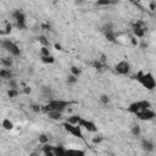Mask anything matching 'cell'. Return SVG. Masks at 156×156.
<instances>
[{
	"mask_svg": "<svg viewBox=\"0 0 156 156\" xmlns=\"http://www.w3.org/2000/svg\"><path fill=\"white\" fill-rule=\"evenodd\" d=\"M71 106L69 101L66 100H61V99H50L49 102L41 107V111L44 112H50V111H57L63 113L68 107Z\"/></svg>",
	"mask_w": 156,
	"mask_h": 156,
	"instance_id": "obj_1",
	"label": "cell"
},
{
	"mask_svg": "<svg viewBox=\"0 0 156 156\" xmlns=\"http://www.w3.org/2000/svg\"><path fill=\"white\" fill-rule=\"evenodd\" d=\"M135 79H136L144 88H146L147 90H152V89H155V87H156L155 78H154V76H152L151 73H149V72L144 73L143 71H139V72L136 73V76H135Z\"/></svg>",
	"mask_w": 156,
	"mask_h": 156,
	"instance_id": "obj_2",
	"label": "cell"
},
{
	"mask_svg": "<svg viewBox=\"0 0 156 156\" xmlns=\"http://www.w3.org/2000/svg\"><path fill=\"white\" fill-rule=\"evenodd\" d=\"M0 45H1V48H2L6 52H9L11 56L17 57V56L21 55V49H20V46H18L15 41H12V40H10V39H4V40H1Z\"/></svg>",
	"mask_w": 156,
	"mask_h": 156,
	"instance_id": "obj_3",
	"label": "cell"
},
{
	"mask_svg": "<svg viewBox=\"0 0 156 156\" xmlns=\"http://www.w3.org/2000/svg\"><path fill=\"white\" fill-rule=\"evenodd\" d=\"M147 108H151V102L147 101V100H141V101H135V102H132L129 106H128V111L133 115H136L144 110H147Z\"/></svg>",
	"mask_w": 156,
	"mask_h": 156,
	"instance_id": "obj_4",
	"label": "cell"
},
{
	"mask_svg": "<svg viewBox=\"0 0 156 156\" xmlns=\"http://www.w3.org/2000/svg\"><path fill=\"white\" fill-rule=\"evenodd\" d=\"M12 16H13V20L16 22V27L18 29H26L27 24H26V16H24V13L21 10H15Z\"/></svg>",
	"mask_w": 156,
	"mask_h": 156,
	"instance_id": "obj_5",
	"label": "cell"
},
{
	"mask_svg": "<svg viewBox=\"0 0 156 156\" xmlns=\"http://www.w3.org/2000/svg\"><path fill=\"white\" fill-rule=\"evenodd\" d=\"M63 128L66 132H68L69 134H72L73 136L76 138H79V139H83V133H82V128L79 126H73V124H69L67 122H63Z\"/></svg>",
	"mask_w": 156,
	"mask_h": 156,
	"instance_id": "obj_6",
	"label": "cell"
},
{
	"mask_svg": "<svg viewBox=\"0 0 156 156\" xmlns=\"http://www.w3.org/2000/svg\"><path fill=\"white\" fill-rule=\"evenodd\" d=\"M115 71H116L118 74L126 76V74H128L129 71H130V65H129L128 61L122 60V61H119V62L116 63V66H115Z\"/></svg>",
	"mask_w": 156,
	"mask_h": 156,
	"instance_id": "obj_7",
	"label": "cell"
},
{
	"mask_svg": "<svg viewBox=\"0 0 156 156\" xmlns=\"http://www.w3.org/2000/svg\"><path fill=\"white\" fill-rule=\"evenodd\" d=\"M135 116H136L140 121H152V119L156 117V113H155V111H154V110L147 108V110H144V111H141V112L136 113Z\"/></svg>",
	"mask_w": 156,
	"mask_h": 156,
	"instance_id": "obj_8",
	"label": "cell"
},
{
	"mask_svg": "<svg viewBox=\"0 0 156 156\" xmlns=\"http://www.w3.org/2000/svg\"><path fill=\"white\" fill-rule=\"evenodd\" d=\"M78 126H79L80 128L87 129V130L90 132V133H95V132H98V127H96V124H95L93 121H89V119H84V118H82Z\"/></svg>",
	"mask_w": 156,
	"mask_h": 156,
	"instance_id": "obj_9",
	"label": "cell"
},
{
	"mask_svg": "<svg viewBox=\"0 0 156 156\" xmlns=\"http://www.w3.org/2000/svg\"><path fill=\"white\" fill-rule=\"evenodd\" d=\"M140 145H141V149H143L145 152H152V151L155 150V144H154V141L150 140V139H146V138L141 139Z\"/></svg>",
	"mask_w": 156,
	"mask_h": 156,
	"instance_id": "obj_10",
	"label": "cell"
},
{
	"mask_svg": "<svg viewBox=\"0 0 156 156\" xmlns=\"http://www.w3.org/2000/svg\"><path fill=\"white\" fill-rule=\"evenodd\" d=\"M133 33L138 38H143L145 35V28H144L141 22H136L133 24Z\"/></svg>",
	"mask_w": 156,
	"mask_h": 156,
	"instance_id": "obj_11",
	"label": "cell"
},
{
	"mask_svg": "<svg viewBox=\"0 0 156 156\" xmlns=\"http://www.w3.org/2000/svg\"><path fill=\"white\" fill-rule=\"evenodd\" d=\"M54 156H67V149L62 145H56L52 149Z\"/></svg>",
	"mask_w": 156,
	"mask_h": 156,
	"instance_id": "obj_12",
	"label": "cell"
},
{
	"mask_svg": "<svg viewBox=\"0 0 156 156\" xmlns=\"http://www.w3.org/2000/svg\"><path fill=\"white\" fill-rule=\"evenodd\" d=\"M0 78L10 80L11 78H13V74L10 68H0Z\"/></svg>",
	"mask_w": 156,
	"mask_h": 156,
	"instance_id": "obj_13",
	"label": "cell"
},
{
	"mask_svg": "<svg viewBox=\"0 0 156 156\" xmlns=\"http://www.w3.org/2000/svg\"><path fill=\"white\" fill-rule=\"evenodd\" d=\"M67 156H85V151L82 149H67Z\"/></svg>",
	"mask_w": 156,
	"mask_h": 156,
	"instance_id": "obj_14",
	"label": "cell"
},
{
	"mask_svg": "<svg viewBox=\"0 0 156 156\" xmlns=\"http://www.w3.org/2000/svg\"><path fill=\"white\" fill-rule=\"evenodd\" d=\"M49 119H52V121H61L63 118L62 113L61 112H57V111H50V112H46Z\"/></svg>",
	"mask_w": 156,
	"mask_h": 156,
	"instance_id": "obj_15",
	"label": "cell"
},
{
	"mask_svg": "<svg viewBox=\"0 0 156 156\" xmlns=\"http://www.w3.org/2000/svg\"><path fill=\"white\" fill-rule=\"evenodd\" d=\"M80 119H82L80 116H78V115H71V116L67 117V121L66 122L69 123V124H73V126H78L79 122H80Z\"/></svg>",
	"mask_w": 156,
	"mask_h": 156,
	"instance_id": "obj_16",
	"label": "cell"
},
{
	"mask_svg": "<svg viewBox=\"0 0 156 156\" xmlns=\"http://www.w3.org/2000/svg\"><path fill=\"white\" fill-rule=\"evenodd\" d=\"M1 65H2L4 68H10L11 69V67L13 65V60L10 58V57H4V58H1Z\"/></svg>",
	"mask_w": 156,
	"mask_h": 156,
	"instance_id": "obj_17",
	"label": "cell"
},
{
	"mask_svg": "<svg viewBox=\"0 0 156 156\" xmlns=\"http://www.w3.org/2000/svg\"><path fill=\"white\" fill-rule=\"evenodd\" d=\"M130 133L133 134V136H140L141 135V128H140V126L139 124H134V126H132V128H130Z\"/></svg>",
	"mask_w": 156,
	"mask_h": 156,
	"instance_id": "obj_18",
	"label": "cell"
},
{
	"mask_svg": "<svg viewBox=\"0 0 156 156\" xmlns=\"http://www.w3.org/2000/svg\"><path fill=\"white\" fill-rule=\"evenodd\" d=\"M104 34H105V37H106V39L108 41H111V43H115L116 41V34H115L113 30H105Z\"/></svg>",
	"mask_w": 156,
	"mask_h": 156,
	"instance_id": "obj_19",
	"label": "cell"
},
{
	"mask_svg": "<svg viewBox=\"0 0 156 156\" xmlns=\"http://www.w3.org/2000/svg\"><path fill=\"white\" fill-rule=\"evenodd\" d=\"M38 41H39V44H41V46H44V48H49V46H50V41H49V39H48L45 35H39V37H38Z\"/></svg>",
	"mask_w": 156,
	"mask_h": 156,
	"instance_id": "obj_20",
	"label": "cell"
},
{
	"mask_svg": "<svg viewBox=\"0 0 156 156\" xmlns=\"http://www.w3.org/2000/svg\"><path fill=\"white\" fill-rule=\"evenodd\" d=\"M1 126L6 129V130H11L13 128V123L12 121H10V118H5L2 122H1Z\"/></svg>",
	"mask_w": 156,
	"mask_h": 156,
	"instance_id": "obj_21",
	"label": "cell"
},
{
	"mask_svg": "<svg viewBox=\"0 0 156 156\" xmlns=\"http://www.w3.org/2000/svg\"><path fill=\"white\" fill-rule=\"evenodd\" d=\"M40 60H41V62L49 63V65H51V63L55 62V57H54L52 55H49V56H40Z\"/></svg>",
	"mask_w": 156,
	"mask_h": 156,
	"instance_id": "obj_22",
	"label": "cell"
},
{
	"mask_svg": "<svg viewBox=\"0 0 156 156\" xmlns=\"http://www.w3.org/2000/svg\"><path fill=\"white\" fill-rule=\"evenodd\" d=\"M66 82H67V84H69V85L76 84V83L78 82V77H76V76H73V74H68V77H67V79H66Z\"/></svg>",
	"mask_w": 156,
	"mask_h": 156,
	"instance_id": "obj_23",
	"label": "cell"
},
{
	"mask_svg": "<svg viewBox=\"0 0 156 156\" xmlns=\"http://www.w3.org/2000/svg\"><path fill=\"white\" fill-rule=\"evenodd\" d=\"M38 139H39V143L44 145V144H49V140H50V136H49V135H46V134H40Z\"/></svg>",
	"mask_w": 156,
	"mask_h": 156,
	"instance_id": "obj_24",
	"label": "cell"
},
{
	"mask_svg": "<svg viewBox=\"0 0 156 156\" xmlns=\"http://www.w3.org/2000/svg\"><path fill=\"white\" fill-rule=\"evenodd\" d=\"M7 82H9V88L10 89H18V83H17V80L15 78H11Z\"/></svg>",
	"mask_w": 156,
	"mask_h": 156,
	"instance_id": "obj_25",
	"label": "cell"
},
{
	"mask_svg": "<svg viewBox=\"0 0 156 156\" xmlns=\"http://www.w3.org/2000/svg\"><path fill=\"white\" fill-rule=\"evenodd\" d=\"M18 94H20V91H18V89H9L7 90V96L9 98H16V96H18Z\"/></svg>",
	"mask_w": 156,
	"mask_h": 156,
	"instance_id": "obj_26",
	"label": "cell"
},
{
	"mask_svg": "<svg viewBox=\"0 0 156 156\" xmlns=\"http://www.w3.org/2000/svg\"><path fill=\"white\" fill-rule=\"evenodd\" d=\"M100 102L102 104V105H107L108 102H110V98L106 95V94H102V95H100Z\"/></svg>",
	"mask_w": 156,
	"mask_h": 156,
	"instance_id": "obj_27",
	"label": "cell"
},
{
	"mask_svg": "<svg viewBox=\"0 0 156 156\" xmlns=\"http://www.w3.org/2000/svg\"><path fill=\"white\" fill-rule=\"evenodd\" d=\"M71 74H73L76 77H79L80 76V69L78 67H76V66H72L71 67Z\"/></svg>",
	"mask_w": 156,
	"mask_h": 156,
	"instance_id": "obj_28",
	"label": "cell"
},
{
	"mask_svg": "<svg viewBox=\"0 0 156 156\" xmlns=\"http://www.w3.org/2000/svg\"><path fill=\"white\" fill-rule=\"evenodd\" d=\"M49 55H51L49 48H44V46H41V48H40V56H49Z\"/></svg>",
	"mask_w": 156,
	"mask_h": 156,
	"instance_id": "obj_29",
	"label": "cell"
},
{
	"mask_svg": "<svg viewBox=\"0 0 156 156\" xmlns=\"http://www.w3.org/2000/svg\"><path fill=\"white\" fill-rule=\"evenodd\" d=\"M111 4H115V2H112L110 0H100V1L96 2V5H99V6H108Z\"/></svg>",
	"mask_w": 156,
	"mask_h": 156,
	"instance_id": "obj_30",
	"label": "cell"
},
{
	"mask_svg": "<svg viewBox=\"0 0 156 156\" xmlns=\"http://www.w3.org/2000/svg\"><path fill=\"white\" fill-rule=\"evenodd\" d=\"M30 110H32L33 112H35V113H39V112L41 111V106H39V105H37V104H33V105H30Z\"/></svg>",
	"mask_w": 156,
	"mask_h": 156,
	"instance_id": "obj_31",
	"label": "cell"
},
{
	"mask_svg": "<svg viewBox=\"0 0 156 156\" xmlns=\"http://www.w3.org/2000/svg\"><path fill=\"white\" fill-rule=\"evenodd\" d=\"M102 140H104V136H100V135H99V136H94L91 141H93V144H95V145H96V144H100Z\"/></svg>",
	"mask_w": 156,
	"mask_h": 156,
	"instance_id": "obj_32",
	"label": "cell"
},
{
	"mask_svg": "<svg viewBox=\"0 0 156 156\" xmlns=\"http://www.w3.org/2000/svg\"><path fill=\"white\" fill-rule=\"evenodd\" d=\"M94 67H95V68H99V69H101V68L104 67V63H101L100 61H95V62H94Z\"/></svg>",
	"mask_w": 156,
	"mask_h": 156,
	"instance_id": "obj_33",
	"label": "cell"
},
{
	"mask_svg": "<svg viewBox=\"0 0 156 156\" xmlns=\"http://www.w3.org/2000/svg\"><path fill=\"white\" fill-rule=\"evenodd\" d=\"M30 90H32V89H30L29 87H27V85H26V87H24V89H23L24 94H29V93H30Z\"/></svg>",
	"mask_w": 156,
	"mask_h": 156,
	"instance_id": "obj_34",
	"label": "cell"
},
{
	"mask_svg": "<svg viewBox=\"0 0 156 156\" xmlns=\"http://www.w3.org/2000/svg\"><path fill=\"white\" fill-rule=\"evenodd\" d=\"M155 6H156V2H155V1H151V2H150V9H151V10H155Z\"/></svg>",
	"mask_w": 156,
	"mask_h": 156,
	"instance_id": "obj_35",
	"label": "cell"
},
{
	"mask_svg": "<svg viewBox=\"0 0 156 156\" xmlns=\"http://www.w3.org/2000/svg\"><path fill=\"white\" fill-rule=\"evenodd\" d=\"M55 48H56V49H57V50H61V46H60V45H58V44H55Z\"/></svg>",
	"mask_w": 156,
	"mask_h": 156,
	"instance_id": "obj_36",
	"label": "cell"
},
{
	"mask_svg": "<svg viewBox=\"0 0 156 156\" xmlns=\"http://www.w3.org/2000/svg\"><path fill=\"white\" fill-rule=\"evenodd\" d=\"M30 156H38V152H32Z\"/></svg>",
	"mask_w": 156,
	"mask_h": 156,
	"instance_id": "obj_37",
	"label": "cell"
},
{
	"mask_svg": "<svg viewBox=\"0 0 156 156\" xmlns=\"http://www.w3.org/2000/svg\"><path fill=\"white\" fill-rule=\"evenodd\" d=\"M1 82H2V79H1V78H0V84H1Z\"/></svg>",
	"mask_w": 156,
	"mask_h": 156,
	"instance_id": "obj_38",
	"label": "cell"
},
{
	"mask_svg": "<svg viewBox=\"0 0 156 156\" xmlns=\"http://www.w3.org/2000/svg\"><path fill=\"white\" fill-rule=\"evenodd\" d=\"M0 43H1V39H0Z\"/></svg>",
	"mask_w": 156,
	"mask_h": 156,
	"instance_id": "obj_39",
	"label": "cell"
},
{
	"mask_svg": "<svg viewBox=\"0 0 156 156\" xmlns=\"http://www.w3.org/2000/svg\"><path fill=\"white\" fill-rule=\"evenodd\" d=\"M0 33H2V32H0Z\"/></svg>",
	"mask_w": 156,
	"mask_h": 156,
	"instance_id": "obj_40",
	"label": "cell"
}]
</instances>
